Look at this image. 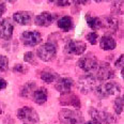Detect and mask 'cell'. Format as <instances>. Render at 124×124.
Listing matches in <instances>:
<instances>
[{
    "label": "cell",
    "instance_id": "cell-1",
    "mask_svg": "<svg viewBox=\"0 0 124 124\" xmlns=\"http://www.w3.org/2000/svg\"><path fill=\"white\" fill-rule=\"evenodd\" d=\"M59 120L62 124H81L85 118L82 113L77 110L61 109L59 112Z\"/></svg>",
    "mask_w": 124,
    "mask_h": 124
},
{
    "label": "cell",
    "instance_id": "cell-2",
    "mask_svg": "<svg viewBox=\"0 0 124 124\" xmlns=\"http://www.w3.org/2000/svg\"><path fill=\"white\" fill-rule=\"evenodd\" d=\"M121 91V87L118 82L115 81H107L104 84L99 85L95 88V93L100 97H108L111 95L119 93Z\"/></svg>",
    "mask_w": 124,
    "mask_h": 124
},
{
    "label": "cell",
    "instance_id": "cell-3",
    "mask_svg": "<svg viewBox=\"0 0 124 124\" xmlns=\"http://www.w3.org/2000/svg\"><path fill=\"white\" fill-rule=\"evenodd\" d=\"M38 57L42 61L48 62L51 61L56 57L57 54V46L53 42H47L43 45H41L37 50Z\"/></svg>",
    "mask_w": 124,
    "mask_h": 124
},
{
    "label": "cell",
    "instance_id": "cell-4",
    "mask_svg": "<svg viewBox=\"0 0 124 124\" xmlns=\"http://www.w3.org/2000/svg\"><path fill=\"white\" fill-rule=\"evenodd\" d=\"M99 60L93 54H87L84 57H81L78 60L77 64L84 72H87V73H92L96 70L97 65H99Z\"/></svg>",
    "mask_w": 124,
    "mask_h": 124
},
{
    "label": "cell",
    "instance_id": "cell-5",
    "mask_svg": "<svg viewBox=\"0 0 124 124\" xmlns=\"http://www.w3.org/2000/svg\"><path fill=\"white\" fill-rule=\"evenodd\" d=\"M17 117L20 121H23L26 124H34L40 120L38 112L33 108L28 107V106L19 108L18 111H17Z\"/></svg>",
    "mask_w": 124,
    "mask_h": 124
},
{
    "label": "cell",
    "instance_id": "cell-6",
    "mask_svg": "<svg viewBox=\"0 0 124 124\" xmlns=\"http://www.w3.org/2000/svg\"><path fill=\"white\" fill-rule=\"evenodd\" d=\"M95 77L96 80H109L115 77V72L111 69V66L107 63V62H101L97 65L96 70H95V73L92 74Z\"/></svg>",
    "mask_w": 124,
    "mask_h": 124
},
{
    "label": "cell",
    "instance_id": "cell-7",
    "mask_svg": "<svg viewBox=\"0 0 124 124\" xmlns=\"http://www.w3.org/2000/svg\"><path fill=\"white\" fill-rule=\"evenodd\" d=\"M89 113L93 120L101 124H111L116 121L115 116L110 112L105 111V110H97L95 108H90Z\"/></svg>",
    "mask_w": 124,
    "mask_h": 124
},
{
    "label": "cell",
    "instance_id": "cell-8",
    "mask_svg": "<svg viewBox=\"0 0 124 124\" xmlns=\"http://www.w3.org/2000/svg\"><path fill=\"white\" fill-rule=\"evenodd\" d=\"M79 89L82 93L87 94V93L91 92L96 88V79L92 74H88L85 76H81L78 81Z\"/></svg>",
    "mask_w": 124,
    "mask_h": 124
},
{
    "label": "cell",
    "instance_id": "cell-9",
    "mask_svg": "<svg viewBox=\"0 0 124 124\" xmlns=\"http://www.w3.org/2000/svg\"><path fill=\"white\" fill-rule=\"evenodd\" d=\"M20 40L26 46H35L41 43L42 35L38 31H25L20 34Z\"/></svg>",
    "mask_w": 124,
    "mask_h": 124
},
{
    "label": "cell",
    "instance_id": "cell-10",
    "mask_svg": "<svg viewBox=\"0 0 124 124\" xmlns=\"http://www.w3.org/2000/svg\"><path fill=\"white\" fill-rule=\"evenodd\" d=\"M87 45L82 41H69L65 44L64 51L69 55H82L86 51Z\"/></svg>",
    "mask_w": 124,
    "mask_h": 124
},
{
    "label": "cell",
    "instance_id": "cell-11",
    "mask_svg": "<svg viewBox=\"0 0 124 124\" xmlns=\"http://www.w3.org/2000/svg\"><path fill=\"white\" fill-rule=\"evenodd\" d=\"M14 26L10 18H3L0 20V39L2 40H10L13 35Z\"/></svg>",
    "mask_w": 124,
    "mask_h": 124
},
{
    "label": "cell",
    "instance_id": "cell-12",
    "mask_svg": "<svg viewBox=\"0 0 124 124\" xmlns=\"http://www.w3.org/2000/svg\"><path fill=\"white\" fill-rule=\"evenodd\" d=\"M74 86V80L70 77H62L58 78L57 82L55 85V88L57 91H59L61 94H65V93L71 92V89Z\"/></svg>",
    "mask_w": 124,
    "mask_h": 124
},
{
    "label": "cell",
    "instance_id": "cell-13",
    "mask_svg": "<svg viewBox=\"0 0 124 124\" xmlns=\"http://www.w3.org/2000/svg\"><path fill=\"white\" fill-rule=\"evenodd\" d=\"M57 15L54 14L51 12H43L41 14H39L37 17H35V25L37 26H41V27H48L53 24V22L56 19Z\"/></svg>",
    "mask_w": 124,
    "mask_h": 124
},
{
    "label": "cell",
    "instance_id": "cell-14",
    "mask_svg": "<svg viewBox=\"0 0 124 124\" xmlns=\"http://www.w3.org/2000/svg\"><path fill=\"white\" fill-rule=\"evenodd\" d=\"M102 20V27L108 33H116L119 29V20L113 16H104Z\"/></svg>",
    "mask_w": 124,
    "mask_h": 124
},
{
    "label": "cell",
    "instance_id": "cell-15",
    "mask_svg": "<svg viewBox=\"0 0 124 124\" xmlns=\"http://www.w3.org/2000/svg\"><path fill=\"white\" fill-rule=\"evenodd\" d=\"M60 104L63 106H72L75 108L80 107V100L78 99L76 94L74 93H65V94H61L60 96Z\"/></svg>",
    "mask_w": 124,
    "mask_h": 124
},
{
    "label": "cell",
    "instance_id": "cell-16",
    "mask_svg": "<svg viewBox=\"0 0 124 124\" xmlns=\"http://www.w3.org/2000/svg\"><path fill=\"white\" fill-rule=\"evenodd\" d=\"M32 17H33V13L30 11H18L16 13H14L13 15V19L14 22H16L18 25H29L32 22Z\"/></svg>",
    "mask_w": 124,
    "mask_h": 124
},
{
    "label": "cell",
    "instance_id": "cell-17",
    "mask_svg": "<svg viewBox=\"0 0 124 124\" xmlns=\"http://www.w3.org/2000/svg\"><path fill=\"white\" fill-rule=\"evenodd\" d=\"M31 97H32V100L34 101L37 104L42 105L48 99V91H47V89L44 87L38 88V89H35L34 91H33Z\"/></svg>",
    "mask_w": 124,
    "mask_h": 124
},
{
    "label": "cell",
    "instance_id": "cell-18",
    "mask_svg": "<svg viewBox=\"0 0 124 124\" xmlns=\"http://www.w3.org/2000/svg\"><path fill=\"white\" fill-rule=\"evenodd\" d=\"M40 77L43 81L47 82V84H51V82L56 81L59 78V75L57 72H55L51 69H44L40 74Z\"/></svg>",
    "mask_w": 124,
    "mask_h": 124
},
{
    "label": "cell",
    "instance_id": "cell-19",
    "mask_svg": "<svg viewBox=\"0 0 124 124\" xmlns=\"http://www.w3.org/2000/svg\"><path fill=\"white\" fill-rule=\"evenodd\" d=\"M100 46L102 49L104 50H112L116 48L117 46V42L110 35H104V37L101 38L100 41Z\"/></svg>",
    "mask_w": 124,
    "mask_h": 124
},
{
    "label": "cell",
    "instance_id": "cell-20",
    "mask_svg": "<svg viewBox=\"0 0 124 124\" xmlns=\"http://www.w3.org/2000/svg\"><path fill=\"white\" fill-rule=\"evenodd\" d=\"M57 26L59 29L63 30V31H70L73 29L74 25H73V19L70 16H62L61 18L58 19L57 22Z\"/></svg>",
    "mask_w": 124,
    "mask_h": 124
},
{
    "label": "cell",
    "instance_id": "cell-21",
    "mask_svg": "<svg viewBox=\"0 0 124 124\" xmlns=\"http://www.w3.org/2000/svg\"><path fill=\"white\" fill-rule=\"evenodd\" d=\"M37 89V85H35V82H32V81H28L26 82V84L20 88V96L23 97H31V95H32L33 91Z\"/></svg>",
    "mask_w": 124,
    "mask_h": 124
},
{
    "label": "cell",
    "instance_id": "cell-22",
    "mask_svg": "<svg viewBox=\"0 0 124 124\" xmlns=\"http://www.w3.org/2000/svg\"><path fill=\"white\" fill-rule=\"evenodd\" d=\"M86 20H87L88 26L93 30H97L102 27V20H101L100 17L92 16L91 14H87L86 15Z\"/></svg>",
    "mask_w": 124,
    "mask_h": 124
},
{
    "label": "cell",
    "instance_id": "cell-23",
    "mask_svg": "<svg viewBox=\"0 0 124 124\" xmlns=\"http://www.w3.org/2000/svg\"><path fill=\"white\" fill-rule=\"evenodd\" d=\"M113 109H115V112L117 115H121L123 111V97L122 96H119L113 102Z\"/></svg>",
    "mask_w": 124,
    "mask_h": 124
},
{
    "label": "cell",
    "instance_id": "cell-24",
    "mask_svg": "<svg viewBox=\"0 0 124 124\" xmlns=\"http://www.w3.org/2000/svg\"><path fill=\"white\" fill-rule=\"evenodd\" d=\"M111 10L115 14H119L121 15L123 13V1H113L112 6H111Z\"/></svg>",
    "mask_w": 124,
    "mask_h": 124
},
{
    "label": "cell",
    "instance_id": "cell-25",
    "mask_svg": "<svg viewBox=\"0 0 124 124\" xmlns=\"http://www.w3.org/2000/svg\"><path fill=\"white\" fill-rule=\"evenodd\" d=\"M86 39L88 40V42L92 45H95L99 41V34H97L95 31H92V32H89L88 34L86 35Z\"/></svg>",
    "mask_w": 124,
    "mask_h": 124
},
{
    "label": "cell",
    "instance_id": "cell-26",
    "mask_svg": "<svg viewBox=\"0 0 124 124\" xmlns=\"http://www.w3.org/2000/svg\"><path fill=\"white\" fill-rule=\"evenodd\" d=\"M8 68H9V59L6 56L0 55V73L6 72Z\"/></svg>",
    "mask_w": 124,
    "mask_h": 124
},
{
    "label": "cell",
    "instance_id": "cell-27",
    "mask_svg": "<svg viewBox=\"0 0 124 124\" xmlns=\"http://www.w3.org/2000/svg\"><path fill=\"white\" fill-rule=\"evenodd\" d=\"M24 60L26 62H28V63H33L34 65L37 64V61H35V56H34V54H33L32 51H28V53L25 54Z\"/></svg>",
    "mask_w": 124,
    "mask_h": 124
},
{
    "label": "cell",
    "instance_id": "cell-28",
    "mask_svg": "<svg viewBox=\"0 0 124 124\" xmlns=\"http://www.w3.org/2000/svg\"><path fill=\"white\" fill-rule=\"evenodd\" d=\"M13 72L14 73H19V74H26V72H27V68L24 66L23 64H15V66L13 68Z\"/></svg>",
    "mask_w": 124,
    "mask_h": 124
},
{
    "label": "cell",
    "instance_id": "cell-29",
    "mask_svg": "<svg viewBox=\"0 0 124 124\" xmlns=\"http://www.w3.org/2000/svg\"><path fill=\"white\" fill-rule=\"evenodd\" d=\"M123 62H124V57H123V55H121L120 57H119L118 60L116 61V68L122 70V68H123Z\"/></svg>",
    "mask_w": 124,
    "mask_h": 124
},
{
    "label": "cell",
    "instance_id": "cell-30",
    "mask_svg": "<svg viewBox=\"0 0 124 124\" xmlns=\"http://www.w3.org/2000/svg\"><path fill=\"white\" fill-rule=\"evenodd\" d=\"M7 86H8V82L4 80L3 78H1V77H0V91H1V90H3V89H6Z\"/></svg>",
    "mask_w": 124,
    "mask_h": 124
},
{
    "label": "cell",
    "instance_id": "cell-31",
    "mask_svg": "<svg viewBox=\"0 0 124 124\" xmlns=\"http://www.w3.org/2000/svg\"><path fill=\"white\" fill-rule=\"evenodd\" d=\"M55 3L59 7H68V6H70L71 2L70 1H55Z\"/></svg>",
    "mask_w": 124,
    "mask_h": 124
},
{
    "label": "cell",
    "instance_id": "cell-32",
    "mask_svg": "<svg viewBox=\"0 0 124 124\" xmlns=\"http://www.w3.org/2000/svg\"><path fill=\"white\" fill-rule=\"evenodd\" d=\"M6 10H7L6 4H4V3H0V17H1L2 14L6 12Z\"/></svg>",
    "mask_w": 124,
    "mask_h": 124
},
{
    "label": "cell",
    "instance_id": "cell-33",
    "mask_svg": "<svg viewBox=\"0 0 124 124\" xmlns=\"http://www.w3.org/2000/svg\"><path fill=\"white\" fill-rule=\"evenodd\" d=\"M86 124H101V123L96 122V121H94V120H92V121H89V122H87Z\"/></svg>",
    "mask_w": 124,
    "mask_h": 124
}]
</instances>
